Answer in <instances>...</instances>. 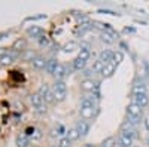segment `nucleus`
<instances>
[{"label": "nucleus", "instance_id": "1", "mask_svg": "<svg viewBox=\"0 0 149 147\" xmlns=\"http://www.w3.org/2000/svg\"><path fill=\"white\" fill-rule=\"evenodd\" d=\"M142 113H143V108L140 106H137L136 103H130L127 106V117L130 119V122L134 125L142 119Z\"/></svg>", "mask_w": 149, "mask_h": 147}, {"label": "nucleus", "instance_id": "2", "mask_svg": "<svg viewBox=\"0 0 149 147\" xmlns=\"http://www.w3.org/2000/svg\"><path fill=\"white\" fill-rule=\"evenodd\" d=\"M54 95H55V101H63L66 98V94H67V86L63 80H57L54 83Z\"/></svg>", "mask_w": 149, "mask_h": 147}, {"label": "nucleus", "instance_id": "3", "mask_svg": "<svg viewBox=\"0 0 149 147\" xmlns=\"http://www.w3.org/2000/svg\"><path fill=\"white\" fill-rule=\"evenodd\" d=\"M134 131H122L119 135V147H133V140H134Z\"/></svg>", "mask_w": 149, "mask_h": 147}, {"label": "nucleus", "instance_id": "4", "mask_svg": "<svg viewBox=\"0 0 149 147\" xmlns=\"http://www.w3.org/2000/svg\"><path fill=\"white\" fill-rule=\"evenodd\" d=\"M81 88H82V91H86V92H94L98 88V83L94 82L93 79H85L81 83Z\"/></svg>", "mask_w": 149, "mask_h": 147}, {"label": "nucleus", "instance_id": "5", "mask_svg": "<svg viewBox=\"0 0 149 147\" xmlns=\"http://www.w3.org/2000/svg\"><path fill=\"white\" fill-rule=\"evenodd\" d=\"M133 103H136L137 106H140L142 108L149 106V97L148 94H142V95H133Z\"/></svg>", "mask_w": 149, "mask_h": 147}, {"label": "nucleus", "instance_id": "6", "mask_svg": "<svg viewBox=\"0 0 149 147\" xmlns=\"http://www.w3.org/2000/svg\"><path fill=\"white\" fill-rule=\"evenodd\" d=\"M131 92L133 95H142V94H148V89H146V85L143 82H137L133 85L131 88Z\"/></svg>", "mask_w": 149, "mask_h": 147}, {"label": "nucleus", "instance_id": "7", "mask_svg": "<svg viewBox=\"0 0 149 147\" xmlns=\"http://www.w3.org/2000/svg\"><path fill=\"white\" fill-rule=\"evenodd\" d=\"M76 129H78L81 137H85L86 134L90 132V124H88V122H85V120H79L78 125H76Z\"/></svg>", "mask_w": 149, "mask_h": 147}, {"label": "nucleus", "instance_id": "8", "mask_svg": "<svg viewBox=\"0 0 149 147\" xmlns=\"http://www.w3.org/2000/svg\"><path fill=\"white\" fill-rule=\"evenodd\" d=\"M98 59H100L103 64H109V63H112V59H113V52L109 51V49H104V51L100 52Z\"/></svg>", "mask_w": 149, "mask_h": 147}, {"label": "nucleus", "instance_id": "9", "mask_svg": "<svg viewBox=\"0 0 149 147\" xmlns=\"http://www.w3.org/2000/svg\"><path fill=\"white\" fill-rule=\"evenodd\" d=\"M116 64H113V63H109V64H106L104 66V68H103V71H102V76L103 77H110V76H113V73L116 71Z\"/></svg>", "mask_w": 149, "mask_h": 147}, {"label": "nucleus", "instance_id": "10", "mask_svg": "<svg viewBox=\"0 0 149 147\" xmlns=\"http://www.w3.org/2000/svg\"><path fill=\"white\" fill-rule=\"evenodd\" d=\"M27 34L31 36V37L39 39L40 36H43V30H42L40 27H37V26H33V27H29V28H27Z\"/></svg>", "mask_w": 149, "mask_h": 147}, {"label": "nucleus", "instance_id": "11", "mask_svg": "<svg viewBox=\"0 0 149 147\" xmlns=\"http://www.w3.org/2000/svg\"><path fill=\"white\" fill-rule=\"evenodd\" d=\"M57 67H58L57 59H55V58H51V59H48V61H46V67H45V70L49 73V75H54L55 70H57Z\"/></svg>", "mask_w": 149, "mask_h": 147}, {"label": "nucleus", "instance_id": "12", "mask_svg": "<svg viewBox=\"0 0 149 147\" xmlns=\"http://www.w3.org/2000/svg\"><path fill=\"white\" fill-rule=\"evenodd\" d=\"M30 101H31V104H33L36 108H39V107L45 106V104H43V101H45V100H43V98H42L39 94H33V95L30 97Z\"/></svg>", "mask_w": 149, "mask_h": 147}, {"label": "nucleus", "instance_id": "13", "mask_svg": "<svg viewBox=\"0 0 149 147\" xmlns=\"http://www.w3.org/2000/svg\"><path fill=\"white\" fill-rule=\"evenodd\" d=\"M29 144H30V140H29V137L26 135V134L17 137V146L18 147H29Z\"/></svg>", "mask_w": 149, "mask_h": 147}, {"label": "nucleus", "instance_id": "14", "mask_svg": "<svg viewBox=\"0 0 149 147\" xmlns=\"http://www.w3.org/2000/svg\"><path fill=\"white\" fill-rule=\"evenodd\" d=\"M66 75H69L67 70H66V67H64V66H61V64H58V67H57V70H55V73H54V76H55L58 80H61Z\"/></svg>", "mask_w": 149, "mask_h": 147}, {"label": "nucleus", "instance_id": "15", "mask_svg": "<svg viewBox=\"0 0 149 147\" xmlns=\"http://www.w3.org/2000/svg\"><path fill=\"white\" fill-rule=\"evenodd\" d=\"M85 66H86V61H85V59H81V58H78V57L73 59V68H74V70L81 71V70L85 68Z\"/></svg>", "mask_w": 149, "mask_h": 147}, {"label": "nucleus", "instance_id": "16", "mask_svg": "<svg viewBox=\"0 0 149 147\" xmlns=\"http://www.w3.org/2000/svg\"><path fill=\"white\" fill-rule=\"evenodd\" d=\"M26 46H27L26 39H18V40H15V43H14V51H17V52L26 51Z\"/></svg>", "mask_w": 149, "mask_h": 147}, {"label": "nucleus", "instance_id": "17", "mask_svg": "<svg viewBox=\"0 0 149 147\" xmlns=\"http://www.w3.org/2000/svg\"><path fill=\"white\" fill-rule=\"evenodd\" d=\"M12 63H14V57L10 54H3L0 57V66H10Z\"/></svg>", "mask_w": 149, "mask_h": 147}, {"label": "nucleus", "instance_id": "18", "mask_svg": "<svg viewBox=\"0 0 149 147\" xmlns=\"http://www.w3.org/2000/svg\"><path fill=\"white\" fill-rule=\"evenodd\" d=\"M33 67H34L36 70H42V68H45V67H46V61H45V58L37 57V58L33 61Z\"/></svg>", "mask_w": 149, "mask_h": 147}, {"label": "nucleus", "instance_id": "19", "mask_svg": "<svg viewBox=\"0 0 149 147\" xmlns=\"http://www.w3.org/2000/svg\"><path fill=\"white\" fill-rule=\"evenodd\" d=\"M82 108H94V98H84L81 101V110Z\"/></svg>", "mask_w": 149, "mask_h": 147}, {"label": "nucleus", "instance_id": "20", "mask_svg": "<svg viewBox=\"0 0 149 147\" xmlns=\"http://www.w3.org/2000/svg\"><path fill=\"white\" fill-rule=\"evenodd\" d=\"M70 141H74V140H78L81 135H79V132H78V129L76 128H73V129H69L67 131V135H66Z\"/></svg>", "mask_w": 149, "mask_h": 147}, {"label": "nucleus", "instance_id": "21", "mask_svg": "<svg viewBox=\"0 0 149 147\" xmlns=\"http://www.w3.org/2000/svg\"><path fill=\"white\" fill-rule=\"evenodd\" d=\"M78 43L76 42H69V43H66L64 46H63V51L64 52H73L74 51V49H78Z\"/></svg>", "mask_w": 149, "mask_h": 147}, {"label": "nucleus", "instance_id": "22", "mask_svg": "<svg viewBox=\"0 0 149 147\" xmlns=\"http://www.w3.org/2000/svg\"><path fill=\"white\" fill-rule=\"evenodd\" d=\"M81 116L84 119H91L94 116V108H82L81 110Z\"/></svg>", "mask_w": 149, "mask_h": 147}, {"label": "nucleus", "instance_id": "23", "mask_svg": "<svg viewBox=\"0 0 149 147\" xmlns=\"http://www.w3.org/2000/svg\"><path fill=\"white\" fill-rule=\"evenodd\" d=\"M122 59H124V54H122L121 51L113 52V59H112V63L118 66V64H121V63H122Z\"/></svg>", "mask_w": 149, "mask_h": 147}, {"label": "nucleus", "instance_id": "24", "mask_svg": "<svg viewBox=\"0 0 149 147\" xmlns=\"http://www.w3.org/2000/svg\"><path fill=\"white\" fill-rule=\"evenodd\" d=\"M36 58H37V57H36V54H34L33 51H26V52L22 54V59H24V61H31V63H33Z\"/></svg>", "mask_w": 149, "mask_h": 147}, {"label": "nucleus", "instance_id": "25", "mask_svg": "<svg viewBox=\"0 0 149 147\" xmlns=\"http://www.w3.org/2000/svg\"><path fill=\"white\" fill-rule=\"evenodd\" d=\"M104 66H106V64H103L100 59H97L95 63H94V66H93V71H94V73H102L103 68H104Z\"/></svg>", "mask_w": 149, "mask_h": 147}, {"label": "nucleus", "instance_id": "26", "mask_svg": "<svg viewBox=\"0 0 149 147\" xmlns=\"http://www.w3.org/2000/svg\"><path fill=\"white\" fill-rule=\"evenodd\" d=\"M49 92H51V89H49V86H48L46 83H43L42 86L39 88V92H37V94H39V95H40V97L43 98V100H45V97H46V95H48Z\"/></svg>", "mask_w": 149, "mask_h": 147}, {"label": "nucleus", "instance_id": "27", "mask_svg": "<svg viewBox=\"0 0 149 147\" xmlns=\"http://www.w3.org/2000/svg\"><path fill=\"white\" fill-rule=\"evenodd\" d=\"M58 147H70L72 146V141L67 138V137H61L60 140H58V144H57Z\"/></svg>", "mask_w": 149, "mask_h": 147}, {"label": "nucleus", "instance_id": "28", "mask_svg": "<svg viewBox=\"0 0 149 147\" xmlns=\"http://www.w3.org/2000/svg\"><path fill=\"white\" fill-rule=\"evenodd\" d=\"M115 143H116L115 137H107V138L102 143V147H113V146H115Z\"/></svg>", "mask_w": 149, "mask_h": 147}, {"label": "nucleus", "instance_id": "29", "mask_svg": "<svg viewBox=\"0 0 149 147\" xmlns=\"http://www.w3.org/2000/svg\"><path fill=\"white\" fill-rule=\"evenodd\" d=\"M90 49H81V52H79V55H78V58H81V59H88L90 58Z\"/></svg>", "mask_w": 149, "mask_h": 147}, {"label": "nucleus", "instance_id": "30", "mask_svg": "<svg viewBox=\"0 0 149 147\" xmlns=\"http://www.w3.org/2000/svg\"><path fill=\"white\" fill-rule=\"evenodd\" d=\"M102 40H103L104 43H109V45H110V43H113V40H115V39L112 37V36H110L109 33H106V31H104V33L102 34Z\"/></svg>", "mask_w": 149, "mask_h": 147}, {"label": "nucleus", "instance_id": "31", "mask_svg": "<svg viewBox=\"0 0 149 147\" xmlns=\"http://www.w3.org/2000/svg\"><path fill=\"white\" fill-rule=\"evenodd\" d=\"M37 40H39V43H40L42 46H48V45H49V40H48L46 36H40V37L37 39Z\"/></svg>", "mask_w": 149, "mask_h": 147}, {"label": "nucleus", "instance_id": "32", "mask_svg": "<svg viewBox=\"0 0 149 147\" xmlns=\"http://www.w3.org/2000/svg\"><path fill=\"white\" fill-rule=\"evenodd\" d=\"M31 137H33V140H39V138H42V131H40V129H36Z\"/></svg>", "mask_w": 149, "mask_h": 147}, {"label": "nucleus", "instance_id": "33", "mask_svg": "<svg viewBox=\"0 0 149 147\" xmlns=\"http://www.w3.org/2000/svg\"><path fill=\"white\" fill-rule=\"evenodd\" d=\"M43 18H46V15H36V17H29V18H27V21H33V19H43Z\"/></svg>", "mask_w": 149, "mask_h": 147}, {"label": "nucleus", "instance_id": "34", "mask_svg": "<svg viewBox=\"0 0 149 147\" xmlns=\"http://www.w3.org/2000/svg\"><path fill=\"white\" fill-rule=\"evenodd\" d=\"M93 73H94V71H93V68H91V70H85V71L82 73V75H84L85 77H90V76L93 75Z\"/></svg>", "mask_w": 149, "mask_h": 147}, {"label": "nucleus", "instance_id": "35", "mask_svg": "<svg viewBox=\"0 0 149 147\" xmlns=\"http://www.w3.org/2000/svg\"><path fill=\"white\" fill-rule=\"evenodd\" d=\"M58 131H60V128H58V129H52V131H51V137H57V135H60V132H58Z\"/></svg>", "mask_w": 149, "mask_h": 147}, {"label": "nucleus", "instance_id": "36", "mask_svg": "<svg viewBox=\"0 0 149 147\" xmlns=\"http://www.w3.org/2000/svg\"><path fill=\"white\" fill-rule=\"evenodd\" d=\"M5 36H8V33H0V40L5 39Z\"/></svg>", "mask_w": 149, "mask_h": 147}, {"label": "nucleus", "instance_id": "37", "mask_svg": "<svg viewBox=\"0 0 149 147\" xmlns=\"http://www.w3.org/2000/svg\"><path fill=\"white\" fill-rule=\"evenodd\" d=\"M145 126H146V129H149V119H146V122H145Z\"/></svg>", "mask_w": 149, "mask_h": 147}, {"label": "nucleus", "instance_id": "38", "mask_svg": "<svg viewBox=\"0 0 149 147\" xmlns=\"http://www.w3.org/2000/svg\"><path fill=\"white\" fill-rule=\"evenodd\" d=\"M84 147H95V146L91 144V143H88V144H84Z\"/></svg>", "mask_w": 149, "mask_h": 147}, {"label": "nucleus", "instance_id": "39", "mask_svg": "<svg viewBox=\"0 0 149 147\" xmlns=\"http://www.w3.org/2000/svg\"><path fill=\"white\" fill-rule=\"evenodd\" d=\"M146 146L149 147V135H148V138H146Z\"/></svg>", "mask_w": 149, "mask_h": 147}, {"label": "nucleus", "instance_id": "40", "mask_svg": "<svg viewBox=\"0 0 149 147\" xmlns=\"http://www.w3.org/2000/svg\"><path fill=\"white\" fill-rule=\"evenodd\" d=\"M133 147H139V146H133Z\"/></svg>", "mask_w": 149, "mask_h": 147}]
</instances>
